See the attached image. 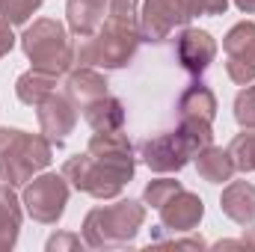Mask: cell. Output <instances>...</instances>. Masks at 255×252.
<instances>
[{
  "mask_svg": "<svg viewBox=\"0 0 255 252\" xmlns=\"http://www.w3.org/2000/svg\"><path fill=\"white\" fill-rule=\"evenodd\" d=\"M199 169H202V175H208L211 181H223V178H229V172H232V160H229V154H223V151H217V148H208V151L199 157Z\"/></svg>",
  "mask_w": 255,
  "mask_h": 252,
  "instance_id": "cell-15",
  "label": "cell"
},
{
  "mask_svg": "<svg viewBox=\"0 0 255 252\" xmlns=\"http://www.w3.org/2000/svg\"><path fill=\"white\" fill-rule=\"evenodd\" d=\"M232 157H238L241 169H255V133H244L232 142Z\"/></svg>",
  "mask_w": 255,
  "mask_h": 252,
  "instance_id": "cell-17",
  "label": "cell"
},
{
  "mask_svg": "<svg viewBox=\"0 0 255 252\" xmlns=\"http://www.w3.org/2000/svg\"><path fill=\"white\" fill-rule=\"evenodd\" d=\"M24 51H27V57L33 60L36 71L57 74V71L68 68V63H71L68 39H65L63 27L54 24V21H39V24H33V27L24 33Z\"/></svg>",
  "mask_w": 255,
  "mask_h": 252,
  "instance_id": "cell-3",
  "label": "cell"
},
{
  "mask_svg": "<svg viewBox=\"0 0 255 252\" xmlns=\"http://www.w3.org/2000/svg\"><path fill=\"white\" fill-rule=\"evenodd\" d=\"M86 119L98 130H113L122 125V104L119 101H98L86 110Z\"/></svg>",
  "mask_w": 255,
  "mask_h": 252,
  "instance_id": "cell-12",
  "label": "cell"
},
{
  "mask_svg": "<svg viewBox=\"0 0 255 252\" xmlns=\"http://www.w3.org/2000/svg\"><path fill=\"white\" fill-rule=\"evenodd\" d=\"M133 3L136 0H113V18L116 21H130L133 18Z\"/></svg>",
  "mask_w": 255,
  "mask_h": 252,
  "instance_id": "cell-19",
  "label": "cell"
},
{
  "mask_svg": "<svg viewBox=\"0 0 255 252\" xmlns=\"http://www.w3.org/2000/svg\"><path fill=\"white\" fill-rule=\"evenodd\" d=\"M238 6H241L244 12H255V0H238Z\"/></svg>",
  "mask_w": 255,
  "mask_h": 252,
  "instance_id": "cell-21",
  "label": "cell"
},
{
  "mask_svg": "<svg viewBox=\"0 0 255 252\" xmlns=\"http://www.w3.org/2000/svg\"><path fill=\"white\" fill-rule=\"evenodd\" d=\"M104 15V0H68V24L74 33L89 36Z\"/></svg>",
  "mask_w": 255,
  "mask_h": 252,
  "instance_id": "cell-10",
  "label": "cell"
},
{
  "mask_svg": "<svg viewBox=\"0 0 255 252\" xmlns=\"http://www.w3.org/2000/svg\"><path fill=\"white\" fill-rule=\"evenodd\" d=\"M0 151L15 154L12 160H3V169L9 178H24L30 169H39L51 160L48 145L36 136H24L21 130H0Z\"/></svg>",
  "mask_w": 255,
  "mask_h": 252,
  "instance_id": "cell-5",
  "label": "cell"
},
{
  "mask_svg": "<svg viewBox=\"0 0 255 252\" xmlns=\"http://www.w3.org/2000/svg\"><path fill=\"white\" fill-rule=\"evenodd\" d=\"M27 202H30V211H33L39 220H54V217L63 211L65 187L60 184V178H54V175L39 178L33 187L27 190Z\"/></svg>",
  "mask_w": 255,
  "mask_h": 252,
  "instance_id": "cell-7",
  "label": "cell"
},
{
  "mask_svg": "<svg viewBox=\"0 0 255 252\" xmlns=\"http://www.w3.org/2000/svg\"><path fill=\"white\" fill-rule=\"evenodd\" d=\"M214 54H217L214 39H211L205 30H187V33L178 39V57H181L184 68L193 71V74L205 71V68L211 65V60H214Z\"/></svg>",
  "mask_w": 255,
  "mask_h": 252,
  "instance_id": "cell-8",
  "label": "cell"
},
{
  "mask_svg": "<svg viewBox=\"0 0 255 252\" xmlns=\"http://www.w3.org/2000/svg\"><path fill=\"white\" fill-rule=\"evenodd\" d=\"M214 95L205 89V86H193L184 92L181 98V113L184 119H196V122H211L214 119Z\"/></svg>",
  "mask_w": 255,
  "mask_h": 252,
  "instance_id": "cell-11",
  "label": "cell"
},
{
  "mask_svg": "<svg viewBox=\"0 0 255 252\" xmlns=\"http://www.w3.org/2000/svg\"><path fill=\"white\" fill-rule=\"evenodd\" d=\"M42 0H0V15L9 21V24H24L36 9H39Z\"/></svg>",
  "mask_w": 255,
  "mask_h": 252,
  "instance_id": "cell-16",
  "label": "cell"
},
{
  "mask_svg": "<svg viewBox=\"0 0 255 252\" xmlns=\"http://www.w3.org/2000/svg\"><path fill=\"white\" fill-rule=\"evenodd\" d=\"M208 142H211V127H208V122L187 119L178 133H169V136H160V139L145 142L142 145V154H145V163L151 169H160L163 172V169L184 166V160L190 157L193 151H199Z\"/></svg>",
  "mask_w": 255,
  "mask_h": 252,
  "instance_id": "cell-1",
  "label": "cell"
},
{
  "mask_svg": "<svg viewBox=\"0 0 255 252\" xmlns=\"http://www.w3.org/2000/svg\"><path fill=\"white\" fill-rule=\"evenodd\" d=\"M235 110H238V122H241V125L255 127V86L238 95V101H235Z\"/></svg>",
  "mask_w": 255,
  "mask_h": 252,
  "instance_id": "cell-18",
  "label": "cell"
},
{
  "mask_svg": "<svg viewBox=\"0 0 255 252\" xmlns=\"http://www.w3.org/2000/svg\"><path fill=\"white\" fill-rule=\"evenodd\" d=\"M229 51V74L238 83H247L255 77V24H238L226 36Z\"/></svg>",
  "mask_w": 255,
  "mask_h": 252,
  "instance_id": "cell-6",
  "label": "cell"
},
{
  "mask_svg": "<svg viewBox=\"0 0 255 252\" xmlns=\"http://www.w3.org/2000/svg\"><path fill=\"white\" fill-rule=\"evenodd\" d=\"M39 119H42L45 133L54 136L57 142H60L65 133L71 130V125H74V113H71V107L65 104L63 98H48V101L42 104V110H39Z\"/></svg>",
  "mask_w": 255,
  "mask_h": 252,
  "instance_id": "cell-9",
  "label": "cell"
},
{
  "mask_svg": "<svg viewBox=\"0 0 255 252\" xmlns=\"http://www.w3.org/2000/svg\"><path fill=\"white\" fill-rule=\"evenodd\" d=\"M68 92L74 98H83V101L101 98L104 95V80L98 74H92V71H80V74H71L68 77Z\"/></svg>",
  "mask_w": 255,
  "mask_h": 252,
  "instance_id": "cell-14",
  "label": "cell"
},
{
  "mask_svg": "<svg viewBox=\"0 0 255 252\" xmlns=\"http://www.w3.org/2000/svg\"><path fill=\"white\" fill-rule=\"evenodd\" d=\"M226 0H145L142 9V36L160 42L175 24H184L199 12H223Z\"/></svg>",
  "mask_w": 255,
  "mask_h": 252,
  "instance_id": "cell-2",
  "label": "cell"
},
{
  "mask_svg": "<svg viewBox=\"0 0 255 252\" xmlns=\"http://www.w3.org/2000/svg\"><path fill=\"white\" fill-rule=\"evenodd\" d=\"M9 48H12V33H9V27L0 21V57H3Z\"/></svg>",
  "mask_w": 255,
  "mask_h": 252,
  "instance_id": "cell-20",
  "label": "cell"
},
{
  "mask_svg": "<svg viewBox=\"0 0 255 252\" xmlns=\"http://www.w3.org/2000/svg\"><path fill=\"white\" fill-rule=\"evenodd\" d=\"M51 86H54L51 77H45L42 71H33V74H24L18 80V95L27 104H42V98L51 92Z\"/></svg>",
  "mask_w": 255,
  "mask_h": 252,
  "instance_id": "cell-13",
  "label": "cell"
},
{
  "mask_svg": "<svg viewBox=\"0 0 255 252\" xmlns=\"http://www.w3.org/2000/svg\"><path fill=\"white\" fill-rule=\"evenodd\" d=\"M136 48V36H133V21H116L95 39L89 42L83 51H80V63H98L107 65V68H116V65H125L130 60Z\"/></svg>",
  "mask_w": 255,
  "mask_h": 252,
  "instance_id": "cell-4",
  "label": "cell"
}]
</instances>
